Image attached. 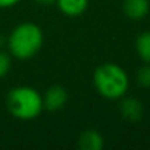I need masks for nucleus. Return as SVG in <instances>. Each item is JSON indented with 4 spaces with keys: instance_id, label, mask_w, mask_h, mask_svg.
Instances as JSON below:
<instances>
[{
    "instance_id": "nucleus-9",
    "label": "nucleus",
    "mask_w": 150,
    "mask_h": 150,
    "mask_svg": "<svg viewBox=\"0 0 150 150\" xmlns=\"http://www.w3.org/2000/svg\"><path fill=\"white\" fill-rule=\"evenodd\" d=\"M135 52L144 63H150V31H144L137 37Z\"/></svg>"
},
{
    "instance_id": "nucleus-10",
    "label": "nucleus",
    "mask_w": 150,
    "mask_h": 150,
    "mask_svg": "<svg viewBox=\"0 0 150 150\" xmlns=\"http://www.w3.org/2000/svg\"><path fill=\"white\" fill-rule=\"evenodd\" d=\"M137 83L144 88H150V63H144L137 71Z\"/></svg>"
},
{
    "instance_id": "nucleus-3",
    "label": "nucleus",
    "mask_w": 150,
    "mask_h": 150,
    "mask_svg": "<svg viewBox=\"0 0 150 150\" xmlns=\"http://www.w3.org/2000/svg\"><path fill=\"white\" fill-rule=\"evenodd\" d=\"M6 106L11 115L21 121H31L43 112V96L30 86H18L8 93Z\"/></svg>"
},
{
    "instance_id": "nucleus-12",
    "label": "nucleus",
    "mask_w": 150,
    "mask_h": 150,
    "mask_svg": "<svg viewBox=\"0 0 150 150\" xmlns=\"http://www.w3.org/2000/svg\"><path fill=\"white\" fill-rule=\"evenodd\" d=\"M21 0H0V9H8L15 5H18Z\"/></svg>"
},
{
    "instance_id": "nucleus-6",
    "label": "nucleus",
    "mask_w": 150,
    "mask_h": 150,
    "mask_svg": "<svg viewBox=\"0 0 150 150\" xmlns=\"http://www.w3.org/2000/svg\"><path fill=\"white\" fill-rule=\"evenodd\" d=\"M150 9V2L149 0H124L122 3V12L128 19L132 21H140L146 18Z\"/></svg>"
},
{
    "instance_id": "nucleus-13",
    "label": "nucleus",
    "mask_w": 150,
    "mask_h": 150,
    "mask_svg": "<svg viewBox=\"0 0 150 150\" xmlns=\"http://www.w3.org/2000/svg\"><path fill=\"white\" fill-rule=\"evenodd\" d=\"M35 2H38V3H41V5H52V3L56 2V0H35Z\"/></svg>"
},
{
    "instance_id": "nucleus-2",
    "label": "nucleus",
    "mask_w": 150,
    "mask_h": 150,
    "mask_svg": "<svg viewBox=\"0 0 150 150\" xmlns=\"http://www.w3.org/2000/svg\"><path fill=\"white\" fill-rule=\"evenodd\" d=\"M93 84L96 91L108 100H119L129 87L128 74L116 63H103L93 74Z\"/></svg>"
},
{
    "instance_id": "nucleus-11",
    "label": "nucleus",
    "mask_w": 150,
    "mask_h": 150,
    "mask_svg": "<svg viewBox=\"0 0 150 150\" xmlns=\"http://www.w3.org/2000/svg\"><path fill=\"white\" fill-rule=\"evenodd\" d=\"M11 69V56L6 52H0V78L8 75Z\"/></svg>"
},
{
    "instance_id": "nucleus-4",
    "label": "nucleus",
    "mask_w": 150,
    "mask_h": 150,
    "mask_svg": "<svg viewBox=\"0 0 150 150\" xmlns=\"http://www.w3.org/2000/svg\"><path fill=\"white\" fill-rule=\"evenodd\" d=\"M66 102H68V91L65 87L57 84L49 87L43 96V106L49 112H56L62 109L66 105Z\"/></svg>"
},
{
    "instance_id": "nucleus-8",
    "label": "nucleus",
    "mask_w": 150,
    "mask_h": 150,
    "mask_svg": "<svg viewBox=\"0 0 150 150\" xmlns=\"http://www.w3.org/2000/svg\"><path fill=\"white\" fill-rule=\"evenodd\" d=\"M57 9L69 18L83 15L88 8V0H56Z\"/></svg>"
},
{
    "instance_id": "nucleus-5",
    "label": "nucleus",
    "mask_w": 150,
    "mask_h": 150,
    "mask_svg": "<svg viewBox=\"0 0 150 150\" xmlns=\"http://www.w3.org/2000/svg\"><path fill=\"white\" fill-rule=\"evenodd\" d=\"M119 113L124 119L129 122H137L143 118L144 106L143 103L135 97H121L119 99Z\"/></svg>"
},
{
    "instance_id": "nucleus-7",
    "label": "nucleus",
    "mask_w": 150,
    "mask_h": 150,
    "mask_svg": "<svg viewBox=\"0 0 150 150\" xmlns=\"http://www.w3.org/2000/svg\"><path fill=\"white\" fill-rule=\"evenodd\" d=\"M77 146L81 150H102L105 146V138L96 129H86L80 134Z\"/></svg>"
},
{
    "instance_id": "nucleus-1",
    "label": "nucleus",
    "mask_w": 150,
    "mask_h": 150,
    "mask_svg": "<svg viewBox=\"0 0 150 150\" xmlns=\"http://www.w3.org/2000/svg\"><path fill=\"white\" fill-rule=\"evenodd\" d=\"M44 43V34L34 22H22L16 25L8 38L9 54L18 60H28L34 57Z\"/></svg>"
}]
</instances>
